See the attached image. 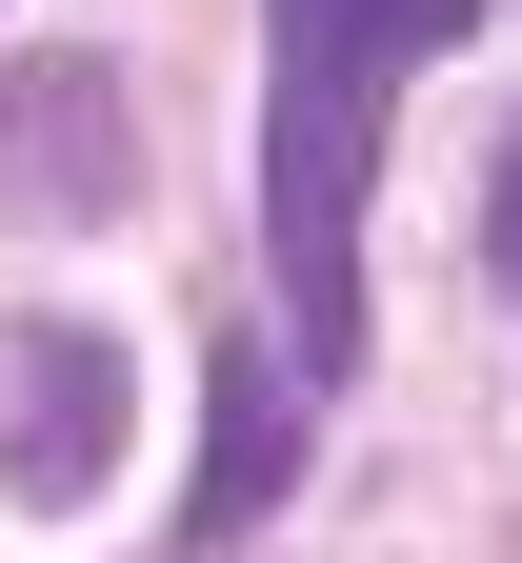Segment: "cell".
<instances>
[{"label": "cell", "instance_id": "obj_1", "mask_svg": "<svg viewBox=\"0 0 522 563\" xmlns=\"http://www.w3.org/2000/svg\"><path fill=\"white\" fill-rule=\"evenodd\" d=\"M482 0H262V262L302 383L362 363V181H382V101L463 41Z\"/></svg>", "mask_w": 522, "mask_h": 563}, {"label": "cell", "instance_id": "obj_2", "mask_svg": "<svg viewBox=\"0 0 522 563\" xmlns=\"http://www.w3.org/2000/svg\"><path fill=\"white\" fill-rule=\"evenodd\" d=\"M101 443H121V342L21 322L0 342V504H101Z\"/></svg>", "mask_w": 522, "mask_h": 563}, {"label": "cell", "instance_id": "obj_3", "mask_svg": "<svg viewBox=\"0 0 522 563\" xmlns=\"http://www.w3.org/2000/svg\"><path fill=\"white\" fill-rule=\"evenodd\" d=\"M141 181V121L101 60H21L0 81V201H41V222H101V201Z\"/></svg>", "mask_w": 522, "mask_h": 563}, {"label": "cell", "instance_id": "obj_4", "mask_svg": "<svg viewBox=\"0 0 522 563\" xmlns=\"http://www.w3.org/2000/svg\"><path fill=\"white\" fill-rule=\"evenodd\" d=\"M281 463H302V422H281V363L242 342V363H221V463H201V543H242V523L281 504Z\"/></svg>", "mask_w": 522, "mask_h": 563}, {"label": "cell", "instance_id": "obj_5", "mask_svg": "<svg viewBox=\"0 0 522 563\" xmlns=\"http://www.w3.org/2000/svg\"><path fill=\"white\" fill-rule=\"evenodd\" d=\"M482 242H502V282H522V162H502V201H482Z\"/></svg>", "mask_w": 522, "mask_h": 563}]
</instances>
